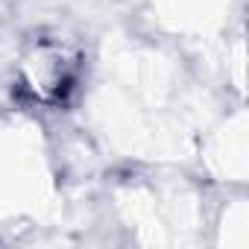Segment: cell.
<instances>
[{
    "label": "cell",
    "instance_id": "6da1fadb",
    "mask_svg": "<svg viewBox=\"0 0 249 249\" xmlns=\"http://www.w3.org/2000/svg\"><path fill=\"white\" fill-rule=\"evenodd\" d=\"M79 73V56L73 47L56 38H38L21 59V88L38 103H62Z\"/></svg>",
    "mask_w": 249,
    "mask_h": 249
}]
</instances>
